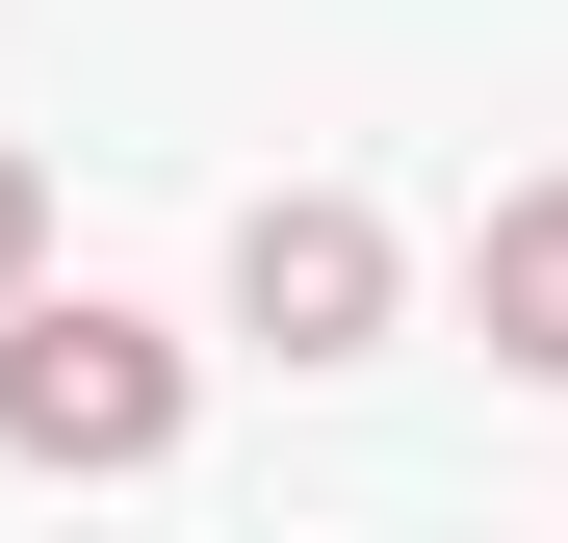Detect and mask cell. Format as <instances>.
Listing matches in <instances>:
<instances>
[{
    "instance_id": "obj_1",
    "label": "cell",
    "mask_w": 568,
    "mask_h": 543,
    "mask_svg": "<svg viewBox=\"0 0 568 543\" xmlns=\"http://www.w3.org/2000/svg\"><path fill=\"white\" fill-rule=\"evenodd\" d=\"M155 440H181V336L155 311L0 285V466H155Z\"/></svg>"
},
{
    "instance_id": "obj_2",
    "label": "cell",
    "mask_w": 568,
    "mask_h": 543,
    "mask_svg": "<svg viewBox=\"0 0 568 543\" xmlns=\"http://www.w3.org/2000/svg\"><path fill=\"white\" fill-rule=\"evenodd\" d=\"M233 336L362 362V336H388V208H336V181H258V208H233Z\"/></svg>"
},
{
    "instance_id": "obj_3",
    "label": "cell",
    "mask_w": 568,
    "mask_h": 543,
    "mask_svg": "<svg viewBox=\"0 0 568 543\" xmlns=\"http://www.w3.org/2000/svg\"><path fill=\"white\" fill-rule=\"evenodd\" d=\"M465 311H491V362H517V389H568V181H517V208L465 233Z\"/></svg>"
},
{
    "instance_id": "obj_4",
    "label": "cell",
    "mask_w": 568,
    "mask_h": 543,
    "mask_svg": "<svg viewBox=\"0 0 568 543\" xmlns=\"http://www.w3.org/2000/svg\"><path fill=\"white\" fill-rule=\"evenodd\" d=\"M27 259H52V181H27V155H0V285H27Z\"/></svg>"
}]
</instances>
